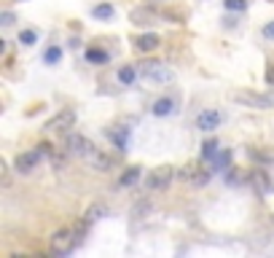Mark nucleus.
<instances>
[{
  "instance_id": "nucleus-17",
  "label": "nucleus",
  "mask_w": 274,
  "mask_h": 258,
  "mask_svg": "<svg viewBox=\"0 0 274 258\" xmlns=\"http://www.w3.org/2000/svg\"><path fill=\"white\" fill-rule=\"evenodd\" d=\"M92 164H94V167H97V170H111L113 164H116V156H108V154H97V156L92 159Z\"/></svg>"
},
{
  "instance_id": "nucleus-30",
  "label": "nucleus",
  "mask_w": 274,
  "mask_h": 258,
  "mask_svg": "<svg viewBox=\"0 0 274 258\" xmlns=\"http://www.w3.org/2000/svg\"><path fill=\"white\" fill-rule=\"evenodd\" d=\"M266 81L274 86V65H269V70H266Z\"/></svg>"
},
{
  "instance_id": "nucleus-20",
  "label": "nucleus",
  "mask_w": 274,
  "mask_h": 258,
  "mask_svg": "<svg viewBox=\"0 0 274 258\" xmlns=\"http://www.w3.org/2000/svg\"><path fill=\"white\" fill-rule=\"evenodd\" d=\"M94 16H97V19H111V16H113V6H111V3L94 6Z\"/></svg>"
},
{
  "instance_id": "nucleus-4",
  "label": "nucleus",
  "mask_w": 274,
  "mask_h": 258,
  "mask_svg": "<svg viewBox=\"0 0 274 258\" xmlns=\"http://www.w3.org/2000/svg\"><path fill=\"white\" fill-rule=\"evenodd\" d=\"M231 100H236V102H242V105H247V108H258V110H266V108H271V97H264V95H255V91H231Z\"/></svg>"
},
{
  "instance_id": "nucleus-25",
  "label": "nucleus",
  "mask_w": 274,
  "mask_h": 258,
  "mask_svg": "<svg viewBox=\"0 0 274 258\" xmlns=\"http://www.w3.org/2000/svg\"><path fill=\"white\" fill-rule=\"evenodd\" d=\"M19 41L25 43V46H32V43H35V32H32V30H25V32H19Z\"/></svg>"
},
{
  "instance_id": "nucleus-16",
  "label": "nucleus",
  "mask_w": 274,
  "mask_h": 258,
  "mask_svg": "<svg viewBox=\"0 0 274 258\" xmlns=\"http://www.w3.org/2000/svg\"><path fill=\"white\" fill-rule=\"evenodd\" d=\"M245 180H250V175H245V170H229V175H226L229 186H242Z\"/></svg>"
},
{
  "instance_id": "nucleus-13",
  "label": "nucleus",
  "mask_w": 274,
  "mask_h": 258,
  "mask_svg": "<svg viewBox=\"0 0 274 258\" xmlns=\"http://www.w3.org/2000/svg\"><path fill=\"white\" fill-rule=\"evenodd\" d=\"M229 164H231V151H218V156L212 159V172L229 170Z\"/></svg>"
},
{
  "instance_id": "nucleus-6",
  "label": "nucleus",
  "mask_w": 274,
  "mask_h": 258,
  "mask_svg": "<svg viewBox=\"0 0 274 258\" xmlns=\"http://www.w3.org/2000/svg\"><path fill=\"white\" fill-rule=\"evenodd\" d=\"M41 148H35V151H25V154H19L16 161H14V167L19 175H30L35 167H38V161H41Z\"/></svg>"
},
{
  "instance_id": "nucleus-1",
  "label": "nucleus",
  "mask_w": 274,
  "mask_h": 258,
  "mask_svg": "<svg viewBox=\"0 0 274 258\" xmlns=\"http://www.w3.org/2000/svg\"><path fill=\"white\" fill-rule=\"evenodd\" d=\"M140 78H142V84H148V86H164V84H170V81L175 78V73L164 62L153 60V62H142L140 65Z\"/></svg>"
},
{
  "instance_id": "nucleus-7",
  "label": "nucleus",
  "mask_w": 274,
  "mask_h": 258,
  "mask_svg": "<svg viewBox=\"0 0 274 258\" xmlns=\"http://www.w3.org/2000/svg\"><path fill=\"white\" fill-rule=\"evenodd\" d=\"M250 183H253V189L261 196H271L274 194V183H271L266 170H253V172H250Z\"/></svg>"
},
{
  "instance_id": "nucleus-27",
  "label": "nucleus",
  "mask_w": 274,
  "mask_h": 258,
  "mask_svg": "<svg viewBox=\"0 0 274 258\" xmlns=\"http://www.w3.org/2000/svg\"><path fill=\"white\" fill-rule=\"evenodd\" d=\"M0 25H14V14H11V11H3V16H0Z\"/></svg>"
},
{
  "instance_id": "nucleus-21",
  "label": "nucleus",
  "mask_w": 274,
  "mask_h": 258,
  "mask_svg": "<svg viewBox=\"0 0 274 258\" xmlns=\"http://www.w3.org/2000/svg\"><path fill=\"white\" fill-rule=\"evenodd\" d=\"M86 60L89 62H108V54L100 49H86Z\"/></svg>"
},
{
  "instance_id": "nucleus-9",
  "label": "nucleus",
  "mask_w": 274,
  "mask_h": 258,
  "mask_svg": "<svg viewBox=\"0 0 274 258\" xmlns=\"http://www.w3.org/2000/svg\"><path fill=\"white\" fill-rule=\"evenodd\" d=\"M218 124H221L218 110H202L199 119H196V126L202 129V132H212V129H218Z\"/></svg>"
},
{
  "instance_id": "nucleus-15",
  "label": "nucleus",
  "mask_w": 274,
  "mask_h": 258,
  "mask_svg": "<svg viewBox=\"0 0 274 258\" xmlns=\"http://www.w3.org/2000/svg\"><path fill=\"white\" fill-rule=\"evenodd\" d=\"M137 76H140V70H135V67H121L118 70V81H121L124 86H132Z\"/></svg>"
},
{
  "instance_id": "nucleus-22",
  "label": "nucleus",
  "mask_w": 274,
  "mask_h": 258,
  "mask_svg": "<svg viewBox=\"0 0 274 258\" xmlns=\"http://www.w3.org/2000/svg\"><path fill=\"white\" fill-rule=\"evenodd\" d=\"M223 6L229 11H245L247 8V0H223Z\"/></svg>"
},
{
  "instance_id": "nucleus-26",
  "label": "nucleus",
  "mask_w": 274,
  "mask_h": 258,
  "mask_svg": "<svg viewBox=\"0 0 274 258\" xmlns=\"http://www.w3.org/2000/svg\"><path fill=\"white\" fill-rule=\"evenodd\" d=\"M196 170H199V167H191V164H188V167H183V170H180V178H183V180H194Z\"/></svg>"
},
{
  "instance_id": "nucleus-28",
  "label": "nucleus",
  "mask_w": 274,
  "mask_h": 258,
  "mask_svg": "<svg viewBox=\"0 0 274 258\" xmlns=\"http://www.w3.org/2000/svg\"><path fill=\"white\" fill-rule=\"evenodd\" d=\"M264 35L266 38H274V22H269V25L264 27Z\"/></svg>"
},
{
  "instance_id": "nucleus-23",
  "label": "nucleus",
  "mask_w": 274,
  "mask_h": 258,
  "mask_svg": "<svg viewBox=\"0 0 274 258\" xmlns=\"http://www.w3.org/2000/svg\"><path fill=\"white\" fill-rule=\"evenodd\" d=\"M59 57H62V49H59V46H51V49L46 51V62L54 65V62H59Z\"/></svg>"
},
{
  "instance_id": "nucleus-10",
  "label": "nucleus",
  "mask_w": 274,
  "mask_h": 258,
  "mask_svg": "<svg viewBox=\"0 0 274 258\" xmlns=\"http://www.w3.org/2000/svg\"><path fill=\"white\" fill-rule=\"evenodd\" d=\"M153 116H170V113H175V100L172 97H161V100H156L153 102Z\"/></svg>"
},
{
  "instance_id": "nucleus-18",
  "label": "nucleus",
  "mask_w": 274,
  "mask_h": 258,
  "mask_svg": "<svg viewBox=\"0 0 274 258\" xmlns=\"http://www.w3.org/2000/svg\"><path fill=\"white\" fill-rule=\"evenodd\" d=\"M102 215H105V207H102V205H92V207L86 210V215H83V220H86V224L92 226L94 220H100Z\"/></svg>"
},
{
  "instance_id": "nucleus-2",
  "label": "nucleus",
  "mask_w": 274,
  "mask_h": 258,
  "mask_svg": "<svg viewBox=\"0 0 274 258\" xmlns=\"http://www.w3.org/2000/svg\"><path fill=\"white\" fill-rule=\"evenodd\" d=\"M81 239H78V231L76 226H67V229H59L54 237H51V253L54 255H67L70 250L76 248Z\"/></svg>"
},
{
  "instance_id": "nucleus-11",
  "label": "nucleus",
  "mask_w": 274,
  "mask_h": 258,
  "mask_svg": "<svg viewBox=\"0 0 274 258\" xmlns=\"http://www.w3.org/2000/svg\"><path fill=\"white\" fill-rule=\"evenodd\" d=\"M159 35H140L137 38V51H153V49H159Z\"/></svg>"
},
{
  "instance_id": "nucleus-24",
  "label": "nucleus",
  "mask_w": 274,
  "mask_h": 258,
  "mask_svg": "<svg viewBox=\"0 0 274 258\" xmlns=\"http://www.w3.org/2000/svg\"><path fill=\"white\" fill-rule=\"evenodd\" d=\"M207 180H210V172H205V170H196V175H194V180H191V183H194V186H205Z\"/></svg>"
},
{
  "instance_id": "nucleus-29",
  "label": "nucleus",
  "mask_w": 274,
  "mask_h": 258,
  "mask_svg": "<svg viewBox=\"0 0 274 258\" xmlns=\"http://www.w3.org/2000/svg\"><path fill=\"white\" fill-rule=\"evenodd\" d=\"M0 172H3V186H8V167H6V161L0 164Z\"/></svg>"
},
{
  "instance_id": "nucleus-14",
  "label": "nucleus",
  "mask_w": 274,
  "mask_h": 258,
  "mask_svg": "<svg viewBox=\"0 0 274 258\" xmlns=\"http://www.w3.org/2000/svg\"><path fill=\"white\" fill-rule=\"evenodd\" d=\"M215 156H218V140L210 137V140H205V145H202V159H205V161H212Z\"/></svg>"
},
{
  "instance_id": "nucleus-5",
  "label": "nucleus",
  "mask_w": 274,
  "mask_h": 258,
  "mask_svg": "<svg viewBox=\"0 0 274 258\" xmlns=\"http://www.w3.org/2000/svg\"><path fill=\"white\" fill-rule=\"evenodd\" d=\"M175 178V170L172 167H159V170H153L151 175H148V180H145V189L148 191H161V189H167L170 186V180Z\"/></svg>"
},
{
  "instance_id": "nucleus-8",
  "label": "nucleus",
  "mask_w": 274,
  "mask_h": 258,
  "mask_svg": "<svg viewBox=\"0 0 274 258\" xmlns=\"http://www.w3.org/2000/svg\"><path fill=\"white\" fill-rule=\"evenodd\" d=\"M76 121V113L73 110H59L54 119L46 121V129H51V132H62V129H70Z\"/></svg>"
},
{
  "instance_id": "nucleus-3",
  "label": "nucleus",
  "mask_w": 274,
  "mask_h": 258,
  "mask_svg": "<svg viewBox=\"0 0 274 258\" xmlns=\"http://www.w3.org/2000/svg\"><path fill=\"white\" fill-rule=\"evenodd\" d=\"M67 148L73 151L76 156H81V159H89V161L100 154L97 145H94L92 140H86L83 135H70V140H67Z\"/></svg>"
},
{
  "instance_id": "nucleus-19",
  "label": "nucleus",
  "mask_w": 274,
  "mask_h": 258,
  "mask_svg": "<svg viewBox=\"0 0 274 258\" xmlns=\"http://www.w3.org/2000/svg\"><path fill=\"white\" fill-rule=\"evenodd\" d=\"M140 178V167H129L124 175H121V186H135Z\"/></svg>"
},
{
  "instance_id": "nucleus-12",
  "label": "nucleus",
  "mask_w": 274,
  "mask_h": 258,
  "mask_svg": "<svg viewBox=\"0 0 274 258\" xmlns=\"http://www.w3.org/2000/svg\"><path fill=\"white\" fill-rule=\"evenodd\" d=\"M105 132H108V137H111L121 151L126 148V143H129V129H105Z\"/></svg>"
}]
</instances>
